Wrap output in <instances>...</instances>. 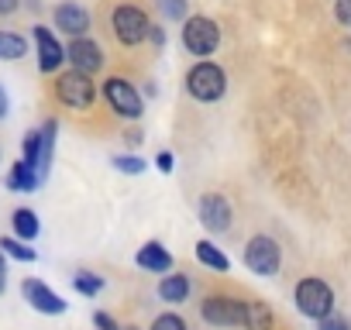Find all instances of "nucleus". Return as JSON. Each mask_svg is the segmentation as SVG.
<instances>
[{
    "mask_svg": "<svg viewBox=\"0 0 351 330\" xmlns=\"http://www.w3.org/2000/svg\"><path fill=\"white\" fill-rule=\"evenodd\" d=\"M158 8L172 21H186V0H158Z\"/></svg>",
    "mask_w": 351,
    "mask_h": 330,
    "instance_id": "26",
    "label": "nucleus"
},
{
    "mask_svg": "<svg viewBox=\"0 0 351 330\" xmlns=\"http://www.w3.org/2000/svg\"><path fill=\"white\" fill-rule=\"evenodd\" d=\"M66 62H69V69H80L86 76H97L104 69V49L90 35L86 38H73L66 45Z\"/></svg>",
    "mask_w": 351,
    "mask_h": 330,
    "instance_id": "14",
    "label": "nucleus"
},
{
    "mask_svg": "<svg viewBox=\"0 0 351 330\" xmlns=\"http://www.w3.org/2000/svg\"><path fill=\"white\" fill-rule=\"evenodd\" d=\"M293 306H296L300 316H306L313 323L327 320L334 313V289H330V282L327 279H317V275L300 279L296 289H293Z\"/></svg>",
    "mask_w": 351,
    "mask_h": 330,
    "instance_id": "2",
    "label": "nucleus"
},
{
    "mask_svg": "<svg viewBox=\"0 0 351 330\" xmlns=\"http://www.w3.org/2000/svg\"><path fill=\"white\" fill-rule=\"evenodd\" d=\"M32 38H35V49H38V73L42 76L62 73V66H66V45L56 38V31L45 28V25H32Z\"/></svg>",
    "mask_w": 351,
    "mask_h": 330,
    "instance_id": "11",
    "label": "nucleus"
},
{
    "mask_svg": "<svg viewBox=\"0 0 351 330\" xmlns=\"http://www.w3.org/2000/svg\"><path fill=\"white\" fill-rule=\"evenodd\" d=\"M148 42H152L155 49H165V28H162V25H152V31H148Z\"/></svg>",
    "mask_w": 351,
    "mask_h": 330,
    "instance_id": "32",
    "label": "nucleus"
},
{
    "mask_svg": "<svg viewBox=\"0 0 351 330\" xmlns=\"http://www.w3.org/2000/svg\"><path fill=\"white\" fill-rule=\"evenodd\" d=\"M93 327H97V330H124L107 309H97V313H93Z\"/></svg>",
    "mask_w": 351,
    "mask_h": 330,
    "instance_id": "28",
    "label": "nucleus"
},
{
    "mask_svg": "<svg viewBox=\"0 0 351 330\" xmlns=\"http://www.w3.org/2000/svg\"><path fill=\"white\" fill-rule=\"evenodd\" d=\"M42 183H45V179L32 169L25 158H18V162L11 165V173H8V190H11V193H35Z\"/></svg>",
    "mask_w": 351,
    "mask_h": 330,
    "instance_id": "17",
    "label": "nucleus"
},
{
    "mask_svg": "<svg viewBox=\"0 0 351 330\" xmlns=\"http://www.w3.org/2000/svg\"><path fill=\"white\" fill-rule=\"evenodd\" d=\"M52 25L59 35H66L69 42L73 38H86L90 28H93V14L80 4V0H59L52 8Z\"/></svg>",
    "mask_w": 351,
    "mask_h": 330,
    "instance_id": "10",
    "label": "nucleus"
},
{
    "mask_svg": "<svg viewBox=\"0 0 351 330\" xmlns=\"http://www.w3.org/2000/svg\"><path fill=\"white\" fill-rule=\"evenodd\" d=\"M158 299L162 303H172V306H180V303H186L190 299V292H193V282H190V275L186 272H169V275H162L158 279Z\"/></svg>",
    "mask_w": 351,
    "mask_h": 330,
    "instance_id": "16",
    "label": "nucleus"
},
{
    "mask_svg": "<svg viewBox=\"0 0 351 330\" xmlns=\"http://www.w3.org/2000/svg\"><path fill=\"white\" fill-rule=\"evenodd\" d=\"M21 296H25V303H28L35 313H45V316H62V313L69 309V303H66L52 285H45V282L35 279V275H28V279L21 282Z\"/></svg>",
    "mask_w": 351,
    "mask_h": 330,
    "instance_id": "13",
    "label": "nucleus"
},
{
    "mask_svg": "<svg viewBox=\"0 0 351 330\" xmlns=\"http://www.w3.org/2000/svg\"><path fill=\"white\" fill-rule=\"evenodd\" d=\"M100 97L121 120H141V114H145V93L124 76H107L100 86Z\"/></svg>",
    "mask_w": 351,
    "mask_h": 330,
    "instance_id": "5",
    "label": "nucleus"
},
{
    "mask_svg": "<svg viewBox=\"0 0 351 330\" xmlns=\"http://www.w3.org/2000/svg\"><path fill=\"white\" fill-rule=\"evenodd\" d=\"M0 251H4L8 258H14V262H25V265L38 262V251H35L28 241L14 238V234H4V238H0Z\"/></svg>",
    "mask_w": 351,
    "mask_h": 330,
    "instance_id": "22",
    "label": "nucleus"
},
{
    "mask_svg": "<svg viewBox=\"0 0 351 330\" xmlns=\"http://www.w3.org/2000/svg\"><path fill=\"white\" fill-rule=\"evenodd\" d=\"M317 330H351V320H348V316H341V313H330L327 320H320V323H317Z\"/></svg>",
    "mask_w": 351,
    "mask_h": 330,
    "instance_id": "27",
    "label": "nucleus"
},
{
    "mask_svg": "<svg viewBox=\"0 0 351 330\" xmlns=\"http://www.w3.org/2000/svg\"><path fill=\"white\" fill-rule=\"evenodd\" d=\"M276 327V313L258 303V299H248V313H245V327L241 330H272Z\"/></svg>",
    "mask_w": 351,
    "mask_h": 330,
    "instance_id": "21",
    "label": "nucleus"
},
{
    "mask_svg": "<svg viewBox=\"0 0 351 330\" xmlns=\"http://www.w3.org/2000/svg\"><path fill=\"white\" fill-rule=\"evenodd\" d=\"M110 31H114V38L124 49H138L141 42H148L152 21H148V14L138 4H117L110 11Z\"/></svg>",
    "mask_w": 351,
    "mask_h": 330,
    "instance_id": "6",
    "label": "nucleus"
},
{
    "mask_svg": "<svg viewBox=\"0 0 351 330\" xmlns=\"http://www.w3.org/2000/svg\"><path fill=\"white\" fill-rule=\"evenodd\" d=\"M110 165H114L117 173H124V176H141V173L148 169V162H145L141 155H114Z\"/></svg>",
    "mask_w": 351,
    "mask_h": 330,
    "instance_id": "24",
    "label": "nucleus"
},
{
    "mask_svg": "<svg viewBox=\"0 0 351 330\" xmlns=\"http://www.w3.org/2000/svg\"><path fill=\"white\" fill-rule=\"evenodd\" d=\"M52 97H56V103L62 110L86 114L97 103V83H93V76H86L80 69H62L52 79Z\"/></svg>",
    "mask_w": 351,
    "mask_h": 330,
    "instance_id": "1",
    "label": "nucleus"
},
{
    "mask_svg": "<svg viewBox=\"0 0 351 330\" xmlns=\"http://www.w3.org/2000/svg\"><path fill=\"white\" fill-rule=\"evenodd\" d=\"M8 110H11V97H8V90L0 86V120L8 117Z\"/></svg>",
    "mask_w": 351,
    "mask_h": 330,
    "instance_id": "34",
    "label": "nucleus"
},
{
    "mask_svg": "<svg viewBox=\"0 0 351 330\" xmlns=\"http://www.w3.org/2000/svg\"><path fill=\"white\" fill-rule=\"evenodd\" d=\"M193 255H197V262L204 265V268H210V272H231V258L214 244V241H207V238H200L197 244H193Z\"/></svg>",
    "mask_w": 351,
    "mask_h": 330,
    "instance_id": "18",
    "label": "nucleus"
},
{
    "mask_svg": "<svg viewBox=\"0 0 351 330\" xmlns=\"http://www.w3.org/2000/svg\"><path fill=\"white\" fill-rule=\"evenodd\" d=\"M124 330H141V327H134V323H128V327H124Z\"/></svg>",
    "mask_w": 351,
    "mask_h": 330,
    "instance_id": "35",
    "label": "nucleus"
},
{
    "mask_svg": "<svg viewBox=\"0 0 351 330\" xmlns=\"http://www.w3.org/2000/svg\"><path fill=\"white\" fill-rule=\"evenodd\" d=\"M56 134H59V120L49 117L42 120L38 127H32L21 141V158L32 165V169L45 179L49 169H52V155H56Z\"/></svg>",
    "mask_w": 351,
    "mask_h": 330,
    "instance_id": "3",
    "label": "nucleus"
},
{
    "mask_svg": "<svg viewBox=\"0 0 351 330\" xmlns=\"http://www.w3.org/2000/svg\"><path fill=\"white\" fill-rule=\"evenodd\" d=\"M197 217H200V224H204L210 234H228L231 224H234V210H231V200H228L224 193H207V196H200Z\"/></svg>",
    "mask_w": 351,
    "mask_h": 330,
    "instance_id": "12",
    "label": "nucleus"
},
{
    "mask_svg": "<svg viewBox=\"0 0 351 330\" xmlns=\"http://www.w3.org/2000/svg\"><path fill=\"white\" fill-rule=\"evenodd\" d=\"M134 265L141 272H155V275H169L172 272V251L162 241H145L134 255Z\"/></svg>",
    "mask_w": 351,
    "mask_h": 330,
    "instance_id": "15",
    "label": "nucleus"
},
{
    "mask_svg": "<svg viewBox=\"0 0 351 330\" xmlns=\"http://www.w3.org/2000/svg\"><path fill=\"white\" fill-rule=\"evenodd\" d=\"M186 93L193 100H200V103L224 100V93H228V73H224V66H217L210 59H200L197 66H190V73H186Z\"/></svg>",
    "mask_w": 351,
    "mask_h": 330,
    "instance_id": "4",
    "label": "nucleus"
},
{
    "mask_svg": "<svg viewBox=\"0 0 351 330\" xmlns=\"http://www.w3.org/2000/svg\"><path fill=\"white\" fill-rule=\"evenodd\" d=\"M21 4H25V0H0V21L14 18V14L21 11Z\"/></svg>",
    "mask_w": 351,
    "mask_h": 330,
    "instance_id": "31",
    "label": "nucleus"
},
{
    "mask_svg": "<svg viewBox=\"0 0 351 330\" xmlns=\"http://www.w3.org/2000/svg\"><path fill=\"white\" fill-rule=\"evenodd\" d=\"M0 162H4V148H0Z\"/></svg>",
    "mask_w": 351,
    "mask_h": 330,
    "instance_id": "36",
    "label": "nucleus"
},
{
    "mask_svg": "<svg viewBox=\"0 0 351 330\" xmlns=\"http://www.w3.org/2000/svg\"><path fill=\"white\" fill-rule=\"evenodd\" d=\"M148 330H190V327H186V320L180 313H158Z\"/></svg>",
    "mask_w": 351,
    "mask_h": 330,
    "instance_id": "25",
    "label": "nucleus"
},
{
    "mask_svg": "<svg viewBox=\"0 0 351 330\" xmlns=\"http://www.w3.org/2000/svg\"><path fill=\"white\" fill-rule=\"evenodd\" d=\"M334 18L341 28H351V0H334Z\"/></svg>",
    "mask_w": 351,
    "mask_h": 330,
    "instance_id": "29",
    "label": "nucleus"
},
{
    "mask_svg": "<svg viewBox=\"0 0 351 330\" xmlns=\"http://www.w3.org/2000/svg\"><path fill=\"white\" fill-rule=\"evenodd\" d=\"M8 292V258H4V251H0V296Z\"/></svg>",
    "mask_w": 351,
    "mask_h": 330,
    "instance_id": "33",
    "label": "nucleus"
},
{
    "mask_svg": "<svg viewBox=\"0 0 351 330\" xmlns=\"http://www.w3.org/2000/svg\"><path fill=\"white\" fill-rule=\"evenodd\" d=\"M11 234L32 244V241L42 234V220H38V214L28 210V207H18V210L11 214Z\"/></svg>",
    "mask_w": 351,
    "mask_h": 330,
    "instance_id": "19",
    "label": "nucleus"
},
{
    "mask_svg": "<svg viewBox=\"0 0 351 330\" xmlns=\"http://www.w3.org/2000/svg\"><path fill=\"white\" fill-rule=\"evenodd\" d=\"M104 285H107L104 275H97V272H90V268H80V272L73 275V289H76L80 296H90V299H93V296L104 292Z\"/></svg>",
    "mask_w": 351,
    "mask_h": 330,
    "instance_id": "23",
    "label": "nucleus"
},
{
    "mask_svg": "<svg viewBox=\"0 0 351 330\" xmlns=\"http://www.w3.org/2000/svg\"><path fill=\"white\" fill-rule=\"evenodd\" d=\"M155 169H158V173H162V176H169V173H172V169H176V155H172V151H169V148H165V151H158V155H155Z\"/></svg>",
    "mask_w": 351,
    "mask_h": 330,
    "instance_id": "30",
    "label": "nucleus"
},
{
    "mask_svg": "<svg viewBox=\"0 0 351 330\" xmlns=\"http://www.w3.org/2000/svg\"><path fill=\"white\" fill-rule=\"evenodd\" d=\"M241 262H245V268H248L252 275L272 279V275H279V268H282V248H279L276 238L255 234V238H248V244H245V251H241Z\"/></svg>",
    "mask_w": 351,
    "mask_h": 330,
    "instance_id": "7",
    "label": "nucleus"
},
{
    "mask_svg": "<svg viewBox=\"0 0 351 330\" xmlns=\"http://www.w3.org/2000/svg\"><path fill=\"white\" fill-rule=\"evenodd\" d=\"M28 55V38L21 31L0 28V62H21Z\"/></svg>",
    "mask_w": 351,
    "mask_h": 330,
    "instance_id": "20",
    "label": "nucleus"
},
{
    "mask_svg": "<svg viewBox=\"0 0 351 330\" xmlns=\"http://www.w3.org/2000/svg\"><path fill=\"white\" fill-rule=\"evenodd\" d=\"M180 38H183V49H186L190 55L207 59V55H214L217 45H221V28H217V21L207 18V14H190V18L183 21Z\"/></svg>",
    "mask_w": 351,
    "mask_h": 330,
    "instance_id": "8",
    "label": "nucleus"
},
{
    "mask_svg": "<svg viewBox=\"0 0 351 330\" xmlns=\"http://www.w3.org/2000/svg\"><path fill=\"white\" fill-rule=\"evenodd\" d=\"M245 313H248V299H238V296H204L200 303L204 323L221 327V330H241Z\"/></svg>",
    "mask_w": 351,
    "mask_h": 330,
    "instance_id": "9",
    "label": "nucleus"
}]
</instances>
